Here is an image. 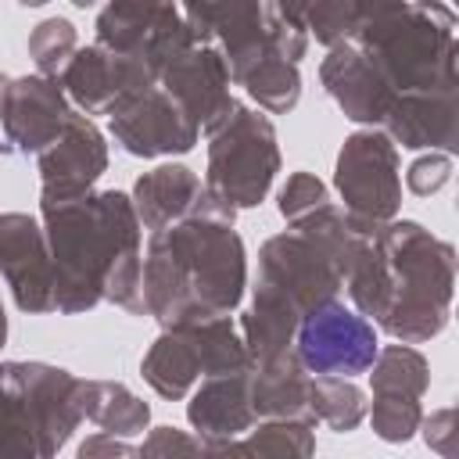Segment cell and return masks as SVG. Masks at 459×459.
<instances>
[{
	"mask_svg": "<svg viewBox=\"0 0 459 459\" xmlns=\"http://www.w3.org/2000/svg\"><path fill=\"white\" fill-rule=\"evenodd\" d=\"M39 208L54 265V308L72 316L108 298L143 316L140 219L133 201L118 190H86L65 201H39Z\"/></svg>",
	"mask_w": 459,
	"mask_h": 459,
	"instance_id": "cell-1",
	"label": "cell"
},
{
	"mask_svg": "<svg viewBox=\"0 0 459 459\" xmlns=\"http://www.w3.org/2000/svg\"><path fill=\"white\" fill-rule=\"evenodd\" d=\"M247 283L244 240L233 215L208 201V208L151 230L140 287L143 308L161 326H186L212 316H230Z\"/></svg>",
	"mask_w": 459,
	"mask_h": 459,
	"instance_id": "cell-2",
	"label": "cell"
},
{
	"mask_svg": "<svg viewBox=\"0 0 459 459\" xmlns=\"http://www.w3.org/2000/svg\"><path fill=\"white\" fill-rule=\"evenodd\" d=\"M373 247L384 265V308L377 323L405 341L420 344L445 330L455 283V251L412 219L384 222L373 233Z\"/></svg>",
	"mask_w": 459,
	"mask_h": 459,
	"instance_id": "cell-3",
	"label": "cell"
},
{
	"mask_svg": "<svg viewBox=\"0 0 459 459\" xmlns=\"http://www.w3.org/2000/svg\"><path fill=\"white\" fill-rule=\"evenodd\" d=\"M351 39L394 93L455 90V18L437 0H405L380 11Z\"/></svg>",
	"mask_w": 459,
	"mask_h": 459,
	"instance_id": "cell-4",
	"label": "cell"
},
{
	"mask_svg": "<svg viewBox=\"0 0 459 459\" xmlns=\"http://www.w3.org/2000/svg\"><path fill=\"white\" fill-rule=\"evenodd\" d=\"M276 172L280 151L273 122L262 111L233 104V111L212 129L204 176L208 201L219 204L226 215H233L237 208H255L269 194Z\"/></svg>",
	"mask_w": 459,
	"mask_h": 459,
	"instance_id": "cell-5",
	"label": "cell"
},
{
	"mask_svg": "<svg viewBox=\"0 0 459 459\" xmlns=\"http://www.w3.org/2000/svg\"><path fill=\"white\" fill-rule=\"evenodd\" d=\"M251 366L244 337L237 333L230 316H212L186 326H165V333L151 344L140 362L143 380L161 398H183L197 377H215L230 369Z\"/></svg>",
	"mask_w": 459,
	"mask_h": 459,
	"instance_id": "cell-6",
	"label": "cell"
},
{
	"mask_svg": "<svg viewBox=\"0 0 459 459\" xmlns=\"http://www.w3.org/2000/svg\"><path fill=\"white\" fill-rule=\"evenodd\" d=\"M333 183L344 197V212L366 230L391 222L402 204V179H398V151L387 133L366 129L351 133L337 154Z\"/></svg>",
	"mask_w": 459,
	"mask_h": 459,
	"instance_id": "cell-7",
	"label": "cell"
},
{
	"mask_svg": "<svg viewBox=\"0 0 459 459\" xmlns=\"http://www.w3.org/2000/svg\"><path fill=\"white\" fill-rule=\"evenodd\" d=\"M290 348L305 366V373L359 377L377 359V330L373 323H366L359 312L344 308L333 298L301 316Z\"/></svg>",
	"mask_w": 459,
	"mask_h": 459,
	"instance_id": "cell-8",
	"label": "cell"
},
{
	"mask_svg": "<svg viewBox=\"0 0 459 459\" xmlns=\"http://www.w3.org/2000/svg\"><path fill=\"white\" fill-rule=\"evenodd\" d=\"M97 43L143 57L158 75L172 54L194 43V36L176 14V0H108L97 18Z\"/></svg>",
	"mask_w": 459,
	"mask_h": 459,
	"instance_id": "cell-9",
	"label": "cell"
},
{
	"mask_svg": "<svg viewBox=\"0 0 459 459\" xmlns=\"http://www.w3.org/2000/svg\"><path fill=\"white\" fill-rule=\"evenodd\" d=\"M258 280L276 287L280 294H287L301 316L323 301H333L337 290L344 287V276L333 265V258L301 226H294L280 237H269L262 244Z\"/></svg>",
	"mask_w": 459,
	"mask_h": 459,
	"instance_id": "cell-10",
	"label": "cell"
},
{
	"mask_svg": "<svg viewBox=\"0 0 459 459\" xmlns=\"http://www.w3.org/2000/svg\"><path fill=\"white\" fill-rule=\"evenodd\" d=\"M57 82L86 115H111L136 93L158 82L154 68L136 54H118L108 47H86L68 57Z\"/></svg>",
	"mask_w": 459,
	"mask_h": 459,
	"instance_id": "cell-11",
	"label": "cell"
},
{
	"mask_svg": "<svg viewBox=\"0 0 459 459\" xmlns=\"http://www.w3.org/2000/svg\"><path fill=\"white\" fill-rule=\"evenodd\" d=\"M111 133L126 154L158 158V154H186L197 143L194 118L176 104L172 93L151 86L111 111Z\"/></svg>",
	"mask_w": 459,
	"mask_h": 459,
	"instance_id": "cell-12",
	"label": "cell"
},
{
	"mask_svg": "<svg viewBox=\"0 0 459 459\" xmlns=\"http://www.w3.org/2000/svg\"><path fill=\"white\" fill-rule=\"evenodd\" d=\"M4 369L29 405L39 452L54 455L82 420V380L47 362H4Z\"/></svg>",
	"mask_w": 459,
	"mask_h": 459,
	"instance_id": "cell-13",
	"label": "cell"
},
{
	"mask_svg": "<svg viewBox=\"0 0 459 459\" xmlns=\"http://www.w3.org/2000/svg\"><path fill=\"white\" fill-rule=\"evenodd\" d=\"M158 82L165 93L176 97V104L194 118L197 129H215L230 111H233V97H230V68L226 57L208 47V43H190L186 50L172 54L161 72Z\"/></svg>",
	"mask_w": 459,
	"mask_h": 459,
	"instance_id": "cell-14",
	"label": "cell"
},
{
	"mask_svg": "<svg viewBox=\"0 0 459 459\" xmlns=\"http://www.w3.org/2000/svg\"><path fill=\"white\" fill-rule=\"evenodd\" d=\"M108 169V143L90 115H68L61 133L39 151V197L65 201L86 194Z\"/></svg>",
	"mask_w": 459,
	"mask_h": 459,
	"instance_id": "cell-15",
	"label": "cell"
},
{
	"mask_svg": "<svg viewBox=\"0 0 459 459\" xmlns=\"http://www.w3.org/2000/svg\"><path fill=\"white\" fill-rule=\"evenodd\" d=\"M0 276L7 280L22 312L36 316L54 308V265L47 233L36 219L18 212L0 215Z\"/></svg>",
	"mask_w": 459,
	"mask_h": 459,
	"instance_id": "cell-16",
	"label": "cell"
},
{
	"mask_svg": "<svg viewBox=\"0 0 459 459\" xmlns=\"http://www.w3.org/2000/svg\"><path fill=\"white\" fill-rule=\"evenodd\" d=\"M186 29L194 43H219L226 50L230 75L240 72L251 57H258L269 47L265 29V7L262 0H183Z\"/></svg>",
	"mask_w": 459,
	"mask_h": 459,
	"instance_id": "cell-17",
	"label": "cell"
},
{
	"mask_svg": "<svg viewBox=\"0 0 459 459\" xmlns=\"http://www.w3.org/2000/svg\"><path fill=\"white\" fill-rule=\"evenodd\" d=\"M72 115L61 82L50 75L11 79V93L4 104V151L11 154H39Z\"/></svg>",
	"mask_w": 459,
	"mask_h": 459,
	"instance_id": "cell-18",
	"label": "cell"
},
{
	"mask_svg": "<svg viewBox=\"0 0 459 459\" xmlns=\"http://www.w3.org/2000/svg\"><path fill=\"white\" fill-rule=\"evenodd\" d=\"M319 79L326 93L341 104V111L351 122H369L380 126L394 104V90L384 82L377 65L355 47V43H337L330 47V57L319 68Z\"/></svg>",
	"mask_w": 459,
	"mask_h": 459,
	"instance_id": "cell-19",
	"label": "cell"
},
{
	"mask_svg": "<svg viewBox=\"0 0 459 459\" xmlns=\"http://www.w3.org/2000/svg\"><path fill=\"white\" fill-rule=\"evenodd\" d=\"M186 420L197 427L201 445L208 452H222L237 434L251 430L255 409H251V366L204 377L194 402L186 405Z\"/></svg>",
	"mask_w": 459,
	"mask_h": 459,
	"instance_id": "cell-20",
	"label": "cell"
},
{
	"mask_svg": "<svg viewBox=\"0 0 459 459\" xmlns=\"http://www.w3.org/2000/svg\"><path fill=\"white\" fill-rule=\"evenodd\" d=\"M387 126L391 143H402L409 151L420 147H441V151H455L459 143V104H455V90H427V93H398L387 118L380 122Z\"/></svg>",
	"mask_w": 459,
	"mask_h": 459,
	"instance_id": "cell-21",
	"label": "cell"
},
{
	"mask_svg": "<svg viewBox=\"0 0 459 459\" xmlns=\"http://www.w3.org/2000/svg\"><path fill=\"white\" fill-rule=\"evenodd\" d=\"M133 208H136L140 226L161 230V226H172V222L208 208V194H204V183L186 165H161L136 179Z\"/></svg>",
	"mask_w": 459,
	"mask_h": 459,
	"instance_id": "cell-22",
	"label": "cell"
},
{
	"mask_svg": "<svg viewBox=\"0 0 459 459\" xmlns=\"http://www.w3.org/2000/svg\"><path fill=\"white\" fill-rule=\"evenodd\" d=\"M251 409L258 420H305L316 427L308 412V373L294 348L276 359L251 362Z\"/></svg>",
	"mask_w": 459,
	"mask_h": 459,
	"instance_id": "cell-23",
	"label": "cell"
},
{
	"mask_svg": "<svg viewBox=\"0 0 459 459\" xmlns=\"http://www.w3.org/2000/svg\"><path fill=\"white\" fill-rule=\"evenodd\" d=\"M298 323H301L298 305L287 294H280L276 287L258 280L255 301H251V308L244 316V348H247L251 362L276 359V355L290 351Z\"/></svg>",
	"mask_w": 459,
	"mask_h": 459,
	"instance_id": "cell-24",
	"label": "cell"
},
{
	"mask_svg": "<svg viewBox=\"0 0 459 459\" xmlns=\"http://www.w3.org/2000/svg\"><path fill=\"white\" fill-rule=\"evenodd\" d=\"M237 86H244L265 111H273V115H287L294 104H298V97H301V75H298V61H287L276 47H273V39H269V47L258 54V57H251L240 72H233L230 75Z\"/></svg>",
	"mask_w": 459,
	"mask_h": 459,
	"instance_id": "cell-25",
	"label": "cell"
},
{
	"mask_svg": "<svg viewBox=\"0 0 459 459\" xmlns=\"http://www.w3.org/2000/svg\"><path fill=\"white\" fill-rule=\"evenodd\" d=\"M82 416L93 420L108 434L133 437L147 427L151 409L126 384L115 380H82Z\"/></svg>",
	"mask_w": 459,
	"mask_h": 459,
	"instance_id": "cell-26",
	"label": "cell"
},
{
	"mask_svg": "<svg viewBox=\"0 0 459 459\" xmlns=\"http://www.w3.org/2000/svg\"><path fill=\"white\" fill-rule=\"evenodd\" d=\"M373 373V398L384 402H420L427 384H430V369L427 359L409 348V344H391V348H377V359L369 366Z\"/></svg>",
	"mask_w": 459,
	"mask_h": 459,
	"instance_id": "cell-27",
	"label": "cell"
},
{
	"mask_svg": "<svg viewBox=\"0 0 459 459\" xmlns=\"http://www.w3.org/2000/svg\"><path fill=\"white\" fill-rule=\"evenodd\" d=\"M308 412L316 423H326L330 430L344 434L355 430L366 420V398L351 384V377H308Z\"/></svg>",
	"mask_w": 459,
	"mask_h": 459,
	"instance_id": "cell-28",
	"label": "cell"
},
{
	"mask_svg": "<svg viewBox=\"0 0 459 459\" xmlns=\"http://www.w3.org/2000/svg\"><path fill=\"white\" fill-rule=\"evenodd\" d=\"M0 455H18V459L22 455H43L29 405L4 366H0Z\"/></svg>",
	"mask_w": 459,
	"mask_h": 459,
	"instance_id": "cell-29",
	"label": "cell"
},
{
	"mask_svg": "<svg viewBox=\"0 0 459 459\" xmlns=\"http://www.w3.org/2000/svg\"><path fill=\"white\" fill-rule=\"evenodd\" d=\"M316 437L305 420H269L247 441H230L222 452H258V455H312Z\"/></svg>",
	"mask_w": 459,
	"mask_h": 459,
	"instance_id": "cell-30",
	"label": "cell"
},
{
	"mask_svg": "<svg viewBox=\"0 0 459 459\" xmlns=\"http://www.w3.org/2000/svg\"><path fill=\"white\" fill-rule=\"evenodd\" d=\"M366 18H369V0H312L305 11V29L319 43L337 47L348 43Z\"/></svg>",
	"mask_w": 459,
	"mask_h": 459,
	"instance_id": "cell-31",
	"label": "cell"
},
{
	"mask_svg": "<svg viewBox=\"0 0 459 459\" xmlns=\"http://www.w3.org/2000/svg\"><path fill=\"white\" fill-rule=\"evenodd\" d=\"M29 54L39 68V75L57 79L61 68L68 65V57L75 54V25L68 18H47L32 29L29 36Z\"/></svg>",
	"mask_w": 459,
	"mask_h": 459,
	"instance_id": "cell-32",
	"label": "cell"
},
{
	"mask_svg": "<svg viewBox=\"0 0 459 459\" xmlns=\"http://www.w3.org/2000/svg\"><path fill=\"white\" fill-rule=\"evenodd\" d=\"M373 430L384 437V441H409L412 430H420V402H384V398H373Z\"/></svg>",
	"mask_w": 459,
	"mask_h": 459,
	"instance_id": "cell-33",
	"label": "cell"
},
{
	"mask_svg": "<svg viewBox=\"0 0 459 459\" xmlns=\"http://www.w3.org/2000/svg\"><path fill=\"white\" fill-rule=\"evenodd\" d=\"M326 201H330V197H326V186H323L312 172H294V176L287 179V186L280 190V215H283L287 222H294V219L316 212V208L326 204Z\"/></svg>",
	"mask_w": 459,
	"mask_h": 459,
	"instance_id": "cell-34",
	"label": "cell"
},
{
	"mask_svg": "<svg viewBox=\"0 0 459 459\" xmlns=\"http://www.w3.org/2000/svg\"><path fill=\"white\" fill-rule=\"evenodd\" d=\"M452 176V158L448 154H427V158H416L405 172V183L416 197H430L437 194Z\"/></svg>",
	"mask_w": 459,
	"mask_h": 459,
	"instance_id": "cell-35",
	"label": "cell"
},
{
	"mask_svg": "<svg viewBox=\"0 0 459 459\" xmlns=\"http://www.w3.org/2000/svg\"><path fill=\"white\" fill-rule=\"evenodd\" d=\"M423 423V437H427V445L434 448V452H441L445 459H455V452H459V445H455V409H437V412H430V420H420Z\"/></svg>",
	"mask_w": 459,
	"mask_h": 459,
	"instance_id": "cell-36",
	"label": "cell"
},
{
	"mask_svg": "<svg viewBox=\"0 0 459 459\" xmlns=\"http://www.w3.org/2000/svg\"><path fill=\"white\" fill-rule=\"evenodd\" d=\"M204 445L194 437H183L176 427H158L151 437L140 445V455H165V452H201Z\"/></svg>",
	"mask_w": 459,
	"mask_h": 459,
	"instance_id": "cell-37",
	"label": "cell"
},
{
	"mask_svg": "<svg viewBox=\"0 0 459 459\" xmlns=\"http://www.w3.org/2000/svg\"><path fill=\"white\" fill-rule=\"evenodd\" d=\"M312 0H269L265 18L269 22H287V25H305V11Z\"/></svg>",
	"mask_w": 459,
	"mask_h": 459,
	"instance_id": "cell-38",
	"label": "cell"
},
{
	"mask_svg": "<svg viewBox=\"0 0 459 459\" xmlns=\"http://www.w3.org/2000/svg\"><path fill=\"white\" fill-rule=\"evenodd\" d=\"M97 452H104V455H126V452H133V448H129V445H122V441H115V434L100 430L97 437H90V441L79 448V455L86 459V455H97Z\"/></svg>",
	"mask_w": 459,
	"mask_h": 459,
	"instance_id": "cell-39",
	"label": "cell"
},
{
	"mask_svg": "<svg viewBox=\"0 0 459 459\" xmlns=\"http://www.w3.org/2000/svg\"><path fill=\"white\" fill-rule=\"evenodd\" d=\"M398 4H405V0H369V18L380 14V11H391V7H398Z\"/></svg>",
	"mask_w": 459,
	"mask_h": 459,
	"instance_id": "cell-40",
	"label": "cell"
},
{
	"mask_svg": "<svg viewBox=\"0 0 459 459\" xmlns=\"http://www.w3.org/2000/svg\"><path fill=\"white\" fill-rule=\"evenodd\" d=\"M7 93H11V75L0 72V118H4V104H7Z\"/></svg>",
	"mask_w": 459,
	"mask_h": 459,
	"instance_id": "cell-41",
	"label": "cell"
},
{
	"mask_svg": "<svg viewBox=\"0 0 459 459\" xmlns=\"http://www.w3.org/2000/svg\"><path fill=\"white\" fill-rule=\"evenodd\" d=\"M4 337H7V316H4V305H0V344H4Z\"/></svg>",
	"mask_w": 459,
	"mask_h": 459,
	"instance_id": "cell-42",
	"label": "cell"
},
{
	"mask_svg": "<svg viewBox=\"0 0 459 459\" xmlns=\"http://www.w3.org/2000/svg\"><path fill=\"white\" fill-rule=\"evenodd\" d=\"M68 4H72V7H93L97 0H68Z\"/></svg>",
	"mask_w": 459,
	"mask_h": 459,
	"instance_id": "cell-43",
	"label": "cell"
},
{
	"mask_svg": "<svg viewBox=\"0 0 459 459\" xmlns=\"http://www.w3.org/2000/svg\"><path fill=\"white\" fill-rule=\"evenodd\" d=\"M22 7H39V4H47V0H18Z\"/></svg>",
	"mask_w": 459,
	"mask_h": 459,
	"instance_id": "cell-44",
	"label": "cell"
}]
</instances>
